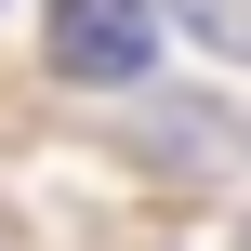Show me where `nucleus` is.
I'll list each match as a JSON object with an SVG mask.
<instances>
[{"instance_id":"nucleus-1","label":"nucleus","mask_w":251,"mask_h":251,"mask_svg":"<svg viewBox=\"0 0 251 251\" xmlns=\"http://www.w3.org/2000/svg\"><path fill=\"white\" fill-rule=\"evenodd\" d=\"M53 66L66 79H93V93H132L146 66H159V0H53Z\"/></svg>"},{"instance_id":"nucleus-2","label":"nucleus","mask_w":251,"mask_h":251,"mask_svg":"<svg viewBox=\"0 0 251 251\" xmlns=\"http://www.w3.org/2000/svg\"><path fill=\"white\" fill-rule=\"evenodd\" d=\"M172 26H185L199 53H225V66H251V0H172Z\"/></svg>"}]
</instances>
